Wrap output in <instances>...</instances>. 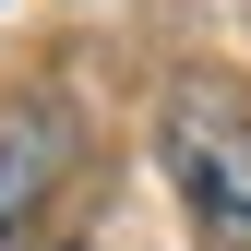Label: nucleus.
Listing matches in <instances>:
<instances>
[{
	"instance_id": "1",
	"label": "nucleus",
	"mask_w": 251,
	"mask_h": 251,
	"mask_svg": "<svg viewBox=\"0 0 251 251\" xmlns=\"http://www.w3.org/2000/svg\"><path fill=\"white\" fill-rule=\"evenodd\" d=\"M168 179H179V203H192L203 239L251 251V132H239V120L179 108V120H168Z\"/></svg>"
},
{
	"instance_id": "2",
	"label": "nucleus",
	"mask_w": 251,
	"mask_h": 251,
	"mask_svg": "<svg viewBox=\"0 0 251 251\" xmlns=\"http://www.w3.org/2000/svg\"><path fill=\"white\" fill-rule=\"evenodd\" d=\"M60 155H72V132H60V120H0V239H12L24 215L48 203Z\"/></svg>"
}]
</instances>
